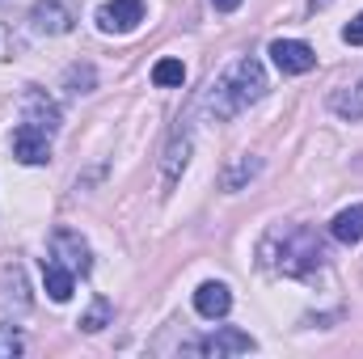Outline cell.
<instances>
[{
	"instance_id": "18",
	"label": "cell",
	"mask_w": 363,
	"mask_h": 359,
	"mask_svg": "<svg viewBox=\"0 0 363 359\" xmlns=\"http://www.w3.org/2000/svg\"><path fill=\"white\" fill-rule=\"evenodd\" d=\"M106 321H110V300H101V296H97V300H93V309L85 313V317H81V330L97 334V330H101Z\"/></svg>"
},
{
	"instance_id": "13",
	"label": "cell",
	"mask_w": 363,
	"mask_h": 359,
	"mask_svg": "<svg viewBox=\"0 0 363 359\" xmlns=\"http://www.w3.org/2000/svg\"><path fill=\"white\" fill-rule=\"evenodd\" d=\"M186 153H190V136H186V127H178L174 140H169V148H165V178L169 182L186 170Z\"/></svg>"
},
{
	"instance_id": "19",
	"label": "cell",
	"mask_w": 363,
	"mask_h": 359,
	"mask_svg": "<svg viewBox=\"0 0 363 359\" xmlns=\"http://www.w3.org/2000/svg\"><path fill=\"white\" fill-rule=\"evenodd\" d=\"M342 43H351V47H363V13L355 17V21H351V26H347V30H342Z\"/></svg>"
},
{
	"instance_id": "20",
	"label": "cell",
	"mask_w": 363,
	"mask_h": 359,
	"mask_svg": "<svg viewBox=\"0 0 363 359\" xmlns=\"http://www.w3.org/2000/svg\"><path fill=\"white\" fill-rule=\"evenodd\" d=\"M211 4H216L220 13H233V9H241V0H211Z\"/></svg>"
},
{
	"instance_id": "7",
	"label": "cell",
	"mask_w": 363,
	"mask_h": 359,
	"mask_svg": "<svg viewBox=\"0 0 363 359\" xmlns=\"http://www.w3.org/2000/svg\"><path fill=\"white\" fill-rule=\"evenodd\" d=\"M72 4L68 0H38L34 4V30L43 34H68L72 30Z\"/></svg>"
},
{
	"instance_id": "6",
	"label": "cell",
	"mask_w": 363,
	"mask_h": 359,
	"mask_svg": "<svg viewBox=\"0 0 363 359\" xmlns=\"http://www.w3.org/2000/svg\"><path fill=\"white\" fill-rule=\"evenodd\" d=\"M254 347H258V343H254L245 330H237V326H220L216 334H207V338L194 343L199 355H245V351H254Z\"/></svg>"
},
{
	"instance_id": "9",
	"label": "cell",
	"mask_w": 363,
	"mask_h": 359,
	"mask_svg": "<svg viewBox=\"0 0 363 359\" xmlns=\"http://www.w3.org/2000/svg\"><path fill=\"white\" fill-rule=\"evenodd\" d=\"M21 110H26V123H34V127H43V131H55V127H60V110H55V101H51L43 89L26 93Z\"/></svg>"
},
{
	"instance_id": "3",
	"label": "cell",
	"mask_w": 363,
	"mask_h": 359,
	"mask_svg": "<svg viewBox=\"0 0 363 359\" xmlns=\"http://www.w3.org/2000/svg\"><path fill=\"white\" fill-rule=\"evenodd\" d=\"M13 157L21 165H47L51 161V131H43L34 123H21L13 131Z\"/></svg>"
},
{
	"instance_id": "11",
	"label": "cell",
	"mask_w": 363,
	"mask_h": 359,
	"mask_svg": "<svg viewBox=\"0 0 363 359\" xmlns=\"http://www.w3.org/2000/svg\"><path fill=\"white\" fill-rule=\"evenodd\" d=\"M194 309L216 321V317H224V313L233 309V292H228L224 283H203V287L194 292Z\"/></svg>"
},
{
	"instance_id": "4",
	"label": "cell",
	"mask_w": 363,
	"mask_h": 359,
	"mask_svg": "<svg viewBox=\"0 0 363 359\" xmlns=\"http://www.w3.org/2000/svg\"><path fill=\"white\" fill-rule=\"evenodd\" d=\"M271 60H274V68L287 72V77H300V72H313V68H317L313 47L300 43V38H274L271 43Z\"/></svg>"
},
{
	"instance_id": "8",
	"label": "cell",
	"mask_w": 363,
	"mask_h": 359,
	"mask_svg": "<svg viewBox=\"0 0 363 359\" xmlns=\"http://www.w3.org/2000/svg\"><path fill=\"white\" fill-rule=\"evenodd\" d=\"M51 254H55L64 267H72V275H77V270H81V275L89 270V245H85L72 228H60V233L51 237Z\"/></svg>"
},
{
	"instance_id": "1",
	"label": "cell",
	"mask_w": 363,
	"mask_h": 359,
	"mask_svg": "<svg viewBox=\"0 0 363 359\" xmlns=\"http://www.w3.org/2000/svg\"><path fill=\"white\" fill-rule=\"evenodd\" d=\"M262 254H267V263L274 270H283V275H313V270L325 263V245H321V237L313 233V228H304V224H296V228H274L271 241L262 245Z\"/></svg>"
},
{
	"instance_id": "12",
	"label": "cell",
	"mask_w": 363,
	"mask_h": 359,
	"mask_svg": "<svg viewBox=\"0 0 363 359\" xmlns=\"http://www.w3.org/2000/svg\"><path fill=\"white\" fill-rule=\"evenodd\" d=\"M330 233H334V241H342V245H355V241H363V203H355V207H342V211L330 220Z\"/></svg>"
},
{
	"instance_id": "10",
	"label": "cell",
	"mask_w": 363,
	"mask_h": 359,
	"mask_svg": "<svg viewBox=\"0 0 363 359\" xmlns=\"http://www.w3.org/2000/svg\"><path fill=\"white\" fill-rule=\"evenodd\" d=\"M43 283H47V296H51L55 304L72 300V267H64L55 254H51V258H43Z\"/></svg>"
},
{
	"instance_id": "17",
	"label": "cell",
	"mask_w": 363,
	"mask_h": 359,
	"mask_svg": "<svg viewBox=\"0 0 363 359\" xmlns=\"http://www.w3.org/2000/svg\"><path fill=\"white\" fill-rule=\"evenodd\" d=\"M26 351V338H21V330L17 326H0V359H13Z\"/></svg>"
},
{
	"instance_id": "5",
	"label": "cell",
	"mask_w": 363,
	"mask_h": 359,
	"mask_svg": "<svg viewBox=\"0 0 363 359\" xmlns=\"http://www.w3.org/2000/svg\"><path fill=\"white\" fill-rule=\"evenodd\" d=\"M144 21V0H106L97 9V26L106 34H131Z\"/></svg>"
},
{
	"instance_id": "2",
	"label": "cell",
	"mask_w": 363,
	"mask_h": 359,
	"mask_svg": "<svg viewBox=\"0 0 363 359\" xmlns=\"http://www.w3.org/2000/svg\"><path fill=\"white\" fill-rule=\"evenodd\" d=\"M262 93H267V72H262V64H258L254 55H245V60L233 64L228 77H220V81L211 85L207 110H211L216 118H233L237 110H245V106L258 101Z\"/></svg>"
},
{
	"instance_id": "15",
	"label": "cell",
	"mask_w": 363,
	"mask_h": 359,
	"mask_svg": "<svg viewBox=\"0 0 363 359\" xmlns=\"http://www.w3.org/2000/svg\"><path fill=\"white\" fill-rule=\"evenodd\" d=\"M334 110H338L342 118L359 123L363 118V81H359V89H351V93H334Z\"/></svg>"
},
{
	"instance_id": "16",
	"label": "cell",
	"mask_w": 363,
	"mask_h": 359,
	"mask_svg": "<svg viewBox=\"0 0 363 359\" xmlns=\"http://www.w3.org/2000/svg\"><path fill=\"white\" fill-rule=\"evenodd\" d=\"M254 174H258V157H241V161L224 174V186H228V190H241V182L254 178Z\"/></svg>"
},
{
	"instance_id": "14",
	"label": "cell",
	"mask_w": 363,
	"mask_h": 359,
	"mask_svg": "<svg viewBox=\"0 0 363 359\" xmlns=\"http://www.w3.org/2000/svg\"><path fill=\"white\" fill-rule=\"evenodd\" d=\"M182 81H186L182 60H161V64L152 68V85H161V89H178Z\"/></svg>"
}]
</instances>
